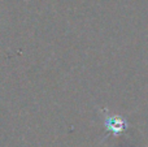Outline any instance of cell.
Wrapping results in <instances>:
<instances>
[{"instance_id": "obj_1", "label": "cell", "mask_w": 148, "mask_h": 147, "mask_svg": "<svg viewBox=\"0 0 148 147\" xmlns=\"http://www.w3.org/2000/svg\"><path fill=\"white\" fill-rule=\"evenodd\" d=\"M104 125L107 126L108 132L113 133V134H117V133L122 132L123 129H126L127 121L125 119H122V117L116 116V115H107Z\"/></svg>"}]
</instances>
